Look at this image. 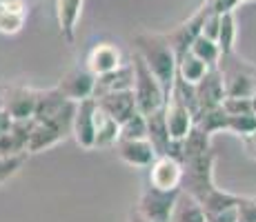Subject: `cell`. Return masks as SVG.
Masks as SVG:
<instances>
[{"label": "cell", "instance_id": "e575fe53", "mask_svg": "<svg viewBox=\"0 0 256 222\" xmlns=\"http://www.w3.org/2000/svg\"><path fill=\"white\" fill-rule=\"evenodd\" d=\"M12 127H14V116L2 107V109H0V136H2V133H7Z\"/></svg>", "mask_w": 256, "mask_h": 222}, {"label": "cell", "instance_id": "4316f807", "mask_svg": "<svg viewBox=\"0 0 256 222\" xmlns=\"http://www.w3.org/2000/svg\"><path fill=\"white\" fill-rule=\"evenodd\" d=\"M190 51L194 53L196 58H200V60H203L208 67H216V65H218V60H220L218 42L212 40V38H208V36H203V33H200V36L194 40V44H192Z\"/></svg>", "mask_w": 256, "mask_h": 222}, {"label": "cell", "instance_id": "d6986e66", "mask_svg": "<svg viewBox=\"0 0 256 222\" xmlns=\"http://www.w3.org/2000/svg\"><path fill=\"white\" fill-rule=\"evenodd\" d=\"M67 136V131H62L58 125L54 122H38L34 125L32 136H29V145H27V154H40L47 151L52 147H56L62 138Z\"/></svg>", "mask_w": 256, "mask_h": 222}, {"label": "cell", "instance_id": "9a60e30c", "mask_svg": "<svg viewBox=\"0 0 256 222\" xmlns=\"http://www.w3.org/2000/svg\"><path fill=\"white\" fill-rule=\"evenodd\" d=\"M96 105L100 107L105 113H110L114 120L125 122L127 118H132L136 111H138V105H136V96L134 89H125V91H110L102 93V96L94 98Z\"/></svg>", "mask_w": 256, "mask_h": 222}, {"label": "cell", "instance_id": "e0dca14e", "mask_svg": "<svg viewBox=\"0 0 256 222\" xmlns=\"http://www.w3.org/2000/svg\"><path fill=\"white\" fill-rule=\"evenodd\" d=\"M54 7H56V22L62 40L67 44H74L85 0H54Z\"/></svg>", "mask_w": 256, "mask_h": 222}, {"label": "cell", "instance_id": "7c38bea8", "mask_svg": "<svg viewBox=\"0 0 256 222\" xmlns=\"http://www.w3.org/2000/svg\"><path fill=\"white\" fill-rule=\"evenodd\" d=\"M194 93H196V111L223 105L225 85H223V76H220L218 67L208 69V73L194 85Z\"/></svg>", "mask_w": 256, "mask_h": 222}, {"label": "cell", "instance_id": "cb8c5ba5", "mask_svg": "<svg viewBox=\"0 0 256 222\" xmlns=\"http://www.w3.org/2000/svg\"><path fill=\"white\" fill-rule=\"evenodd\" d=\"M194 125L198 129H203L205 133L214 136V133L228 131V111L223 109V105L218 107H210V109H200L194 116Z\"/></svg>", "mask_w": 256, "mask_h": 222}, {"label": "cell", "instance_id": "8fae6325", "mask_svg": "<svg viewBox=\"0 0 256 222\" xmlns=\"http://www.w3.org/2000/svg\"><path fill=\"white\" fill-rule=\"evenodd\" d=\"M183 162L174 156H156L150 167V185L158 189H180L183 185Z\"/></svg>", "mask_w": 256, "mask_h": 222}, {"label": "cell", "instance_id": "836d02e7", "mask_svg": "<svg viewBox=\"0 0 256 222\" xmlns=\"http://www.w3.org/2000/svg\"><path fill=\"white\" fill-rule=\"evenodd\" d=\"M240 142H243L245 154L252 158V160H256V129H254L252 133H248V136L240 138Z\"/></svg>", "mask_w": 256, "mask_h": 222}, {"label": "cell", "instance_id": "3957f363", "mask_svg": "<svg viewBox=\"0 0 256 222\" xmlns=\"http://www.w3.org/2000/svg\"><path fill=\"white\" fill-rule=\"evenodd\" d=\"M218 71L223 76L225 96H248L256 93V65L243 60L236 51L223 53L218 60Z\"/></svg>", "mask_w": 256, "mask_h": 222}, {"label": "cell", "instance_id": "7a4b0ae2", "mask_svg": "<svg viewBox=\"0 0 256 222\" xmlns=\"http://www.w3.org/2000/svg\"><path fill=\"white\" fill-rule=\"evenodd\" d=\"M132 65H134V96L136 105H138L140 113H154L163 109L167 102V93L163 85L158 82V78L152 73V69L147 67V62L142 60L138 53H132Z\"/></svg>", "mask_w": 256, "mask_h": 222}, {"label": "cell", "instance_id": "8992f818", "mask_svg": "<svg viewBox=\"0 0 256 222\" xmlns=\"http://www.w3.org/2000/svg\"><path fill=\"white\" fill-rule=\"evenodd\" d=\"M180 189H158V187H142L136 209L145 220L150 222H170L172 209L176 205Z\"/></svg>", "mask_w": 256, "mask_h": 222}, {"label": "cell", "instance_id": "4dcf8cb0", "mask_svg": "<svg viewBox=\"0 0 256 222\" xmlns=\"http://www.w3.org/2000/svg\"><path fill=\"white\" fill-rule=\"evenodd\" d=\"M27 154L22 156H0V185H4L7 180H12L18 171L22 169Z\"/></svg>", "mask_w": 256, "mask_h": 222}, {"label": "cell", "instance_id": "6da1fadb", "mask_svg": "<svg viewBox=\"0 0 256 222\" xmlns=\"http://www.w3.org/2000/svg\"><path fill=\"white\" fill-rule=\"evenodd\" d=\"M132 44H134V51L147 62V67L158 78L165 93L170 96V91L174 89L176 76H178V56H176L172 42L167 40V36L165 33L142 31L136 33Z\"/></svg>", "mask_w": 256, "mask_h": 222}, {"label": "cell", "instance_id": "74e56055", "mask_svg": "<svg viewBox=\"0 0 256 222\" xmlns=\"http://www.w3.org/2000/svg\"><path fill=\"white\" fill-rule=\"evenodd\" d=\"M4 107V98H2V93H0V109Z\"/></svg>", "mask_w": 256, "mask_h": 222}, {"label": "cell", "instance_id": "f546056e", "mask_svg": "<svg viewBox=\"0 0 256 222\" xmlns=\"http://www.w3.org/2000/svg\"><path fill=\"white\" fill-rule=\"evenodd\" d=\"M223 109L228 111V116H240V113H256L254 100L248 96H225Z\"/></svg>", "mask_w": 256, "mask_h": 222}, {"label": "cell", "instance_id": "ba28073f", "mask_svg": "<svg viewBox=\"0 0 256 222\" xmlns=\"http://www.w3.org/2000/svg\"><path fill=\"white\" fill-rule=\"evenodd\" d=\"M94 87H96V73H94L87 65L72 67L70 71L62 73V78L56 85L58 91H60L65 98L74 100V102L94 98Z\"/></svg>", "mask_w": 256, "mask_h": 222}, {"label": "cell", "instance_id": "4fadbf2b", "mask_svg": "<svg viewBox=\"0 0 256 222\" xmlns=\"http://www.w3.org/2000/svg\"><path fill=\"white\" fill-rule=\"evenodd\" d=\"M2 98H4V109L12 113L14 120H27V118H34V113H36V102H38L36 89L27 85L4 87Z\"/></svg>", "mask_w": 256, "mask_h": 222}, {"label": "cell", "instance_id": "8d00e7d4", "mask_svg": "<svg viewBox=\"0 0 256 222\" xmlns=\"http://www.w3.org/2000/svg\"><path fill=\"white\" fill-rule=\"evenodd\" d=\"M9 2H27V0H0V4H9Z\"/></svg>", "mask_w": 256, "mask_h": 222}, {"label": "cell", "instance_id": "1f68e13d", "mask_svg": "<svg viewBox=\"0 0 256 222\" xmlns=\"http://www.w3.org/2000/svg\"><path fill=\"white\" fill-rule=\"evenodd\" d=\"M238 222H256V196H243L238 202Z\"/></svg>", "mask_w": 256, "mask_h": 222}, {"label": "cell", "instance_id": "f1b7e54d", "mask_svg": "<svg viewBox=\"0 0 256 222\" xmlns=\"http://www.w3.org/2000/svg\"><path fill=\"white\" fill-rule=\"evenodd\" d=\"M256 129V113H240V116H228V131L243 138Z\"/></svg>", "mask_w": 256, "mask_h": 222}, {"label": "cell", "instance_id": "277c9868", "mask_svg": "<svg viewBox=\"0 0 256 222\" xmlns=\"http://www.w3.org/2000/svg\"><path fill=\"white\" fill-rule=\"evenodd\" d=\"M214 165H216V154L214 149L198 158H190L183 162V185L180 189L192 194L198 202H203L212 191H216V180H214Z\"/></svg>", "mask_w": 256, "mask_h": 222}, {"label": "cell", "instance_id": "ab89813d", "mask_svg": "<svg viewBox=\"0 0 256 222\" xmlns=\"http://www.w3.org/2000/svg\"><path fill=\"white\" fill-rule=\"evenodd\" d=\"M2 91H4V87H2V85H0V93H2Z\"/></svg>", "mask_w": 256, "mask_h": 222}, {"label": "cell", "instance_id": "44dd1931", "mask_svg": "<svg viewBox=\"0 0 256 222\" xmlns=\"http://www.w3.org/2000/svg\"><path fill=\"white\" fill-rule=\"evenodd\" d=\"M170 222H208V216H205L203 205L194 196L180 189L174 209H172Z\"/></svg>", "mask_w": 256, "mask_h": 222}, {"label": "cell", "instance_id": "5bb4252c", "mask_svg": "<svg viewBox=\"0 0 256 222\" xmlns=\"http://www.w3.org/2000/svg\"><path fill=\"white\" fill-rule=\"evenodd\" d=\"M116 154L125 165L134 167V169H150L152 162L156 160V149L150 142V138H138V140H118L116 142Z\"/></svg>", "mask_w": 256, "mask_h": 222}, {"label": "cell", "instance_id": "d6a6232c", "mask_svg": "<svg viewBox=\"0 0 256 222\" xmlns=\"http://www.w3.org/2000/svg\"><path fill=\"white\" fill-rule=\"evenodd\" d=\"M208 222H238V205L228 207V209H218V211H210Z\"/></svg>", "mask_w": 256, "mask_h": 222}, {"label": "cell", "instance_id": "ffe728a7", "mask_svg": "<svg viewBox=\"0 0 256 222\" xmlns=\"http://www.w3.org/2000/svg\"><path fill=\"white\" fill-rule=\"evenodd\" d=\"M147 138L154 145L156 154L165 156L170 154V145H172V136L167 129V120H165V107L154 113H147Z\"/></svg>", "mask_w": 256, "mask_h": 222}, {"label": "cell", "instance_id": "9c48e42d", "mask_svg": "<svg viewBox=\"0 0 256 222\" xmlns=\"http://www.w3.org/2000/svg\"><path fill=\"white\" fill-rule=\"evenodd\" d=\"M165 120L172 140H183L194 129V109L180 98L178 91L172 89L165 102Z\"/></svg>", "mask_w": 256, "mask_h": 222}, {"label": "cell", "instance_id": "2e32d148", "mask_svg": "<svg viewBox=\"0 0 256 222\" xmlns=\"http://www.w3.org/2000/svg\"><path fill=\"white\" fill-rule=\"evenodd\" d=\"M125 62L122 58V51L116 47L114 42H98L87 51L85 56V65L92 69L96 76H102V73H110L118 69Z\"/></svg>", "mask_w": 256, "mask_h": 222}, {"label": "cell", "instance_id": "ac0fdd59", "mask_svg": "<svg viewBox=\"0 0 256 222\" xmlns=\"http://www.w3.org/2000/svg\"><path fill=\"white\" fill-rule=\"evenodd\" d=\"M125 89H134V65H132V60H125L120 67L110 73L96 76L94 98L110 91H125Z\"/></svg>", "mask_w": 256, "mask_h": 222}, {"label": "cell", "instance_id": "30bf717a", "mask_svg": "<svg viewBox=\"0 0 256 222\" xmlns=\"http://www.w3.org/2000/svg\"><path fill=\"white\" fill-rule=\"evenodd\" d=\"M96 100L87 98L80 100L76 105V113H74V125H72V133L74 140L80 149H94V142H96Z\"/></svg>", "mask_w": 256, "mask_h": 222}, {"label": "cell", "instance_id": "484cf974", "mask_svg": "<svg viewBox=\"0 0 256 222\" xmlns=\"http://www.w3.org/2000/svg\"><path fill=\"white\" fill-rule=\"evenodd\" d=\"M216 42H218V47H220V56L234 51V44H236V16H234V11L220 13V27H218Z\"/></svg>", "mask_w": 256, "mask_h": 222}, {"label": "cell", "instance_id": "603a6c76", "mask_svg": "<svg viewBox=\"0 0 256 222\" xmlns=\"http://www.w3.org/2000/svg\"><path fill=\"white\" fill-rule=\"evenodd\" d=\"M27 20V2H9L0 4V33L16 36L22 31Z\"/></svg>", "mask_w": 256, "mask_h": 222}, {"label": "cell", "instance_id": "83f0119b", "mask_svg": "<svg viewBox=\"0 0 256 222\" xmlns=\"http://www.w3.org/2000/svg\"><path fill=\"white\" fill-rule=\"evenodd\" d=\"M147 138V118L145 113L136 111L132 118L120 122V140H138Z\"/></svg>", "mask_w": 256, "mask_h": 222}, {"label": "cell", "instance_id": "52a82bcc", "mask_svg": "<svg viewBox=\"0 0 256 222\" xmlns=\"http://www.w3.org/2000/svg\"><path fill=\"white\" fill-rule=\"evenodd\" d=\"M208 13H210V4H208V0H205V2L200 4L187 20H183L178 27H174L172 31L165 33L167 40L172 42V47H174V51H176L178 58L185 56V53L192 49L194 40L203 33V24H205V20H208Z\"/></svg>", "mask_w": 256, "mask_h": 222}, {"label": "cell", "instance_id": "7402d4cb", "mask_svg": "<svg viewBox=\"0 0 256 222\" xmlns=\"http://www.w3.org/2000/svg\"><path fill=\"white\" fill-rule=\"evenodd\" d=\"M120 140V122L98 107L96 109V142L94 149H110Z\"/></svg>", "mask_w": 256, "mask_h": 222}, {"label": "cell", "instance_id": "f35d334b", "mask_svg": "<svg viewBox=\"0 0 256 222\" xmlns=\"http://www.w3.org/2000/svg\"><path fill=\"white\" fill-rule=\"evenodd\" d=\"M252 100H254V107H256V93H254V96H252Z\"/></svg>", "mask_w": 256, "mask_h": 222}, {"label": "cell", "instance_id": "5b68a950", "mask_svg": "<svg viewBox=\"0 0 256 222\" xmlns=\"http://www.w3.org/2000/svg\"><path fill=\"white\" fill-rule=\"evenodd\" d=\"M78 102L65 98L56 87L47 89V91H38V102H36V118L38 122H54L58 125L62 131L72 133L74 125V113H76Z\"/></svg>", "mask_w": 256, "mask_h": 222}, {"label": "cell", "instance_id": "d590c367", "mask_svg": "<svg viewBox=\"0 0 256 222\" xmlns=\"http://www.w3.org/2000/svg\"><path fill=\"white\" fill-rule=\"evenodd\" d=\"M127 222H150V220H145V218H142V216L138 214V209H136V207H132L130 214H127Z\"/></svg>", "mask_w": 256, "mask_h": 222}, {"label": "cell", "instance_id": "d4e9b609", "mask_svg": "<svg viewBox=\"0 0 256 222\" xmlns=\"http://www.w3.org/2000/svg\"><path fill=\"white\" fill-rule=\"evenodd\" d=\"M208 65H205L200 58H196L192 51H187L185 56L178 58V78H183V80L192 82V85H196V82L200 80V78L208 73Z\"/></svg>", "mask_w": 256, "mask_h": 222}]
</instances>
